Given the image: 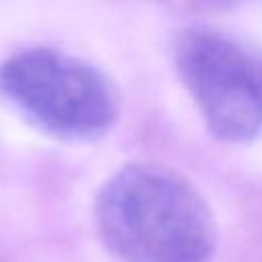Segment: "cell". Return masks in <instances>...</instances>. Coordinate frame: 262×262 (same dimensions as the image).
<instances>
[{
  "label": "cell",
  "instance_id": "7a4b0ae2",
  "mask_svg": "<svg viewBox=\"0 0 262 262\" xmlns=\"http://www.w3.org/2000/svg\"><path fill=\"white\" fill-rule=\"evenodd\" d=\"M0 96L37 129L68 141L104 135L119 98L92 63L51 47H31L0 63Z\"/></svg>",
  "mask_w": 262,
  "mask_h": 262
},
{
  "label": "cell",
  "instance_id": "6da1fadb",
  "mask_svg": "<svg viewBox=\"0 0 262 262\" xmlns=\"http://www.w3.org/2000/svg\"><path fill=\"white\" fill-rule=\"evenodd\" d=\"M94 217L115 262H209L217 248L203 194L160 164L119 168L100 186Z\"/></svg>",
  "mask_w": 262,
  "mask_h": 262
},
{
  "label": "cell",
  "instance_id": "277c9868",
  "mask_svg": "<svg viewBox=\"0 0 262 262\" xmlns=\"http://www.w3.org/2000/svg\"><path fill=\"white\" fill-rule=\"evenodd\" d=\"M237 2H242V0H196V4L205 10H225Z\"/></svg>",
  "mask_w": 262,
  "mask_h": 262
},
{
  "label": "cell",
  "instance_id": "3957f363",
  "mask_svg": "<svg viewBox=\"0 0 262 262\" xmlns=\"http://www.w3.org/2000/svg\"><path fill=\"white\" fill-rule=\"evenodd\" d=\"M178 76L207 129L225 143H246L262 133V53L235 39L192 27L174 47Z\"/></svg>",
  "mask_w": 262,
  "mask_h": 262
}]
</instances>
